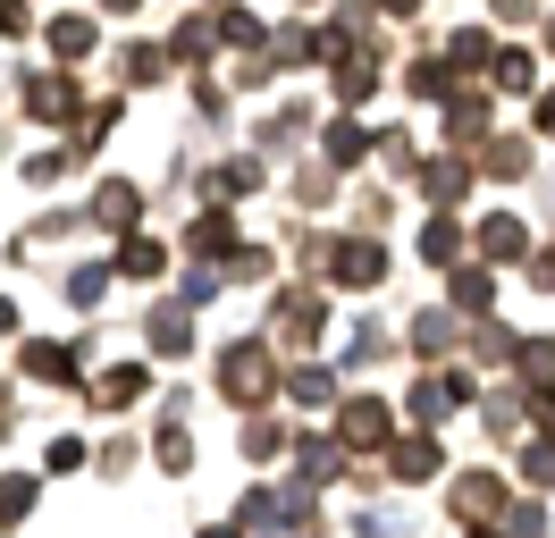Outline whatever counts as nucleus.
<instances>
[{
	"label": "nucleus",
	"instance_id": "obj_32",
	"mask_svg": "<svg viewBox=\"0 0 555 538\" xmlns=\"http://www.w3.org/2000/svg\"><path fill=\"white\" fill-rule=\"evenodd\" d=\"M514 370H521V379H530V387H555V336H521Z\"/></svg>",
	"mask_w": 555,
	"mask_h": 538
},
{
	"label": "nucleus",
	"instance_id": "obj_15",
	"mask_svg": "<svg viewBox=\"0 0 555 538\" xmlns=\"http://www.w3.org/2000/svg\"><path fill=\"white\" fill-rule=\"evenodd\" d=\"M42 42H51V67H85L93 51H102V26L68 9V17H51V26H42Z\"/></svg>",
	"mask_w": 555,
	"mask_h": 538
},
{
	"label": "nucleus",
	"instance_id": "obj_29",
	"mask_svg": "<svg viewBox=\"0 0 555 538\" xmlns=\"http://www.w3.org/2000/svg\"><path fill=\"white\" fill-rule=\"evenodd\" d=\"M514 354H521V329H505V320H480V329H472V362L496 370V362H514Z\"/></svg>",
	"mask_w": 555,
	"mask_h": 538
},
{
	"label": "nucleus",
	"instance_id": "obj_16",
	"mask_svg": "<svg viewBox=\"0 0 555 538\" xmlns=\"http://www.w3.org/2000/svg\"><path fill=\"white\" fill-rule=\"evenodd\" d=\"M143 345H152L160 362H185V354H194V311H185V303H160V311L143 320Z\"/></svg>",
	"mask_w": 555,
	"mask_h": 538
},
{
	"label": "nucleus",
	"instance_id": "obj_37",
	"mask_svg": "<svg viewBox=\"0 0 555 538\" xmlns=\"http://www.w3.org/2000/svg\"><path fill=\"white\" fill-rule=\"evenodd\" d=\"M530 134H539V143H555V85H539V93H530Z\"/></svg>",
	"mask_w": 555,
	"mask_h": 538
},
{
	"label": "nucleus",
	"instance_id": "obj_28",
	"mask_svg": "<svg viewBox=\"0 0 555 538\" xmlns=\"http://www.w3.org/2000/svg\"><path fill=\"white\" fill-rule=\"evenodd\" d=\"M404 412H413V430H438V421L454 412L447 379H413V396H404Z\"/></svg>",
	"mask_w": 555,
	"mask_h": 538
},
{
	"label": "nucleus",
	"instance_id": "obj_40",
	"mask_svg": "<svg viewBox=\"0 0 555 538\" xmlns=\"http://www.w3.org/2000/svg\"><path fill=\"white\" fill-rule=\"evenodd\" d=\"M0 34H9V42H17V34H35V9H26V0H0Z\"/></svg>",
	"mask_w": 555,
	"mask_h": 538
},
{
	"label": "nucleus",
	"instance_id": "obj_14",
	"mask_svg": "<svg viewBox=\"0 0 555 538\" xmlns=\"http://www.w3.org/2000/svg\"><path fill=\"white\" fill-rule=\"evenodd\" d=\"M143 387H152V370H143V362H109L102 379L85 387V404H93V412H135Z\"/></svg>",
	"mask_w": 555,
	"mask_h": 538
},
{
	"label": "nucleus",
	"instance_id": "obj_44",
	"mask_svg": "<svg viewBox=\"0 0 555 538\" xmlns=\"http://www.w3.org/2000/svg\"><path fill=\"white\" fill-rule=\"evenodd\" d=\"M102 9H109V17H135V9H143V0H102Z\"/></svg>",
	"mask_w": 555,
	"mask_h": 538
},
{
	"label": "nucleus",
	"instance_id": "obj_27",
	"mask_svg": "<svg viewBox=\"0 0 555 538\" xmlns=\"http://www.w3.org/2000/svg\"><path fill=\"white\" fill-rule=\"evenodd\" d=\"M454 85H463V76L447 67V51H429V60H413V67H404V93H413V101H447Z\"/></svg>",
	"mask_w": 555,
	"mask_h": 538
},
{
	"label": "nucleus",
	"instance_id": "obj_1",
	"mask_svg": "<svg viewBox=\"0 0 555 538\" xmlns=\"http://www.w3.org/2000/svg\"><path fill=\"white\" fill-rule=\"evenodd\" d=\"M278 345L261 329L253 336H228L219 354H210V387H219V404H236V412H270L278 404Z\"/></svg>",
	"mask_w": 555,
	"mask_h": 538
},
{
	"label": "nucleus",
	"instance_id": "obj_5",
	"mask_svg": "<svg viewBox=\"0 0 555 538\" xmlns=\"http://www.w3.org/2000/svg\"><path fill=\"white\" fill-rule=\"evenodd\" d=\"M413 185H421V202H429V210H463V202H472V185H480V168H472V152H421Z\"/></svg>",
	"mask_w": 555,
	"mask_h": 538
},
{
	"label": "nucleus",
	"instance_id": "obj_23",
	"mask_svg": "<svg viewBox=\"0 0 555 538\" xmlns=\"http://www.w3.org/2000/svg\"><path fill=\"white\" fill-rule=\"evenodd\" d=\"M118 76H127V85H143V93H152V85H169V76H177L169 42H127V51H118Z\"/></svg>",
	"mask_w": 555,
	"mask_h": 538
},
{
	"label": "nucleus",
	"instance_id": "obj_21",
	"mask_svg": "<svg viewBox=\"0 0 555 538\" xmlns=\"http://www.w3.org/2000/svg\"><path fill=\"white\" fill-rule=\"evenodd\" d=\"M413 253H421L429 269H454V261H463V228H454V210H429V219H421Z\"/></svg>",
	"mask_w": 555,
	"mask_h": 538
},
{
	"label": "nucleus",
	"instance_id": "obj_35",
	"mask_svg": "<svg viewBox=\"0 0 555 538\" xmlns=\"http://www.w3.org/2000/svg\"><path fill=\"white\" fill-rule=\"evenodd\" d=\"M521 479H530V488H555V437L521 446Z\"/></svg>",
	"mask_w": 555,
	"mask_h": 538
},
{
	"label": "nucleus",
	"instance_id": "obj_41",
	"mask_svg": "<svg viewBox=\"0 0 555 538\" xmlns=\"http://www.w3.org/2000/svg\"><path fill=\"white\" fill-rule=\"evenodd\" d=\"M9 336H26V320H17V303L0 295V345H9Z\"/></svg>",
	"mask_w": 555,
	"mask_h": 538
},
{
	"label": "nucleus",
	"instance_id": "obj_45",
	"mask_svg": "<svg viewBox=\"0 0 555 538\" xmlns=\"http://www.w3.org/2000/svg\"><path fill=\"white\" fill-rule=\"evenodd\" d=\"M472 538H505V530H496V522H472Z\"/></svg>",
	"mask_w": 555,
	"mask_h": 538
},
{
	"label": "nucleus",
	"instance_id": "obj_30",
	"mask_svg": "<svg viewBox=\"0 0 555 538\" xmlns=\"http://www.w3.org/2000/svg\"><path fill=\"white\" fill-rule=\"evenodd\" d=\"M270 454H286V421H278V412H253V421H244V463H270Z\"/></svg>",
	"mask_w": 555,
	"mask_h": 538
},
{
	"label": "nucleus",
	"instance_id": "obj_12",
	"mask_svg": "<svg viewBox=\"0 0 555 538\" xmlns=\"http://www.w3.org/2000/svg\"><path fill=\"white\" fill-rule=\"evenodd\" d=\"M371 152H379V127H362L353 110H337V118L320 127V161H328V168H362Z\"/></svg>",
	"mask_w": 555,
	"mask_h": 538
},
{
	"label": "nucleus",
	"instance_id": "obj_8",
	"mask_svg": "<svg viewBox=\"0 0 555 538\" xmlns=\"http://www.w3.org/2000/svg\"><path fill=\"white\" fill-rule=\"evenodd\" d=\"M387 479L396 488H429V479H447V446H438V430H413L387 446Z\"/></svg>",
	"mask_w": 555,
	"mask_h": 538
},
{
	"label": "nucleus",
	"instance_id": "obj_3",
	"mask_svg": "<svg viewBox=\"0 0 555 538\" xmlns=\"http://www.w3.org/2000/svg\"><path fill=\"white\" fill-rule=\"evenodd\" d=\"M337 446H346V454H379V446H396V404L371 396V387L337 396Z\"/></svg>",
	"mask_w": 555,
	"mask_h": 538
},
{
	"label": "nucleus",
	"instance_id": "obj_38",
	"mask_svg": "<svg viewBox=\"0 0 555 538\" xmlns=\"http://www.w3.org/2000/svg\"><path fill=\"white\" fill-rule=\"evenodd\" d=\"M539 9H547V0H488V17H496V26H530Z\"/></svg>",
	"mask_w": 555,
	"mask_h": 538
},
{
	"label": "nucleus",
	"instance_id": "obj_7",
	"mask_svg": "<svg viewBox=\"0 0 555 538\" xmlns=\"http://www.w3.org/2000/svg\"><path fill=\"white\" fill-rule=\"evenodd\" d=\"M76 110H85L76 67H35V76H26V118H35V127H76Z\"/></svg>",
	"mask_w": 555,
	"mask_h": 538
},
{
	"label": "nucleus",
	"instance_id": "obj_25",
	"mask_svg": "<svg viewBox=\"0 0 555 538\" xmlns=\"http://www.w3.org/2000/svg\"><path fill=\"white\" fill-rule=\"evenodd\" d=\"M488 93H539V60H530L521 42H505V51L488 60Z\"/></svg>",
	"mask_w": 555,
	"mask_h": 538
},
{
	"label": "nucleus",
	"instance_id": "obj_36",
	"mask_svg": "<svg viewBox=\"0 0 555 538\" xmlns=\"http://www.w3.org/2000/svg\"><path fill=\"white\" fill-rule=\"evenodd\" d=\"M85 463H93V454H85V437H51V471H60V479H76Z\"/></svg>",
	"mask_w": 555,
	"mask_h": 538
},
{
	"label": "nucleus",
	"instance_id": "obj_18",
	"mask_svg": "<svg viewBox=\"0 0 555 538\" xmlns=\"http://www.w3.org/2000/svg\"><path fill=\"white\" fill-rule=\"evenodd\" d=\"M85 210H93L102 228H118V235H127V228H135V219H143V185H135V177H102Z\"/></svg>",
	"mask_w": 555,
	"mask_h": 538
},
{
	"label": "nucleus",
	"instance_id": "obj_17",
	"mask_svg": "<svg viewBox=\"0 0 555 538\" xmlns=\"http://www.w3.org/2000/svg\"><path fill=\"white\" fill-rule=\"evenodd\" d=\"M454 329H463V311H447V303H429V311H413V329H404V345H413L421 362H447V354H454Z\"/></svg>",
	"mask_w": 555,
	"mask_h": 538
},
{
	"label": "nucleus",
	"instance_id": "obj_20",
	"mask_svg": "<svg viewBox=\"0 0 555 538\" xmlns=\"http://www.w3.org/2000/svg\"><path fill=\"white\" fill-rule=\"evenodd\" d=\"M530 161H539V152H530L521 134H488L480 152H472V168H480V177H496V185H514V177H530Z\"/></svg>",
	"mask_w": 555,
	"mask_h": 538
},
{
	"label": "nucleus",
	"instance_id": "obj_24",
	"mask_svg": "<svg viewBox=\"0 0 555 538\" xmlns=\"http://www.w3.org/2000/svg\"><path fill=\"white\" fill-rule=\"evenodd\" d=\"M278 396H286V404H337L346 387H337V370H320V362H295V370H278Z\"/></svg>",
	"mask_w": 555,
	"mask_h": 538
},
{
	"label": "nucleus",
	"instance_id": "obj_19",
	"mask_svg": "<svg viewBox=\"0 0 555 538\" xmlns=\"http://www.w3.org/2000/svg\"><path fill=\"white\" fill-rule=\"evenodd\" d=\"M488 303H496V269H488V261H454L447 269V311L472 320V311H488Z\"/></svg>",
	"mask_w": 555,
	"mask_h": 538
},
{
	"label": "nucleus",
	"instance_id": "obj_33",
	"mask_svg": "<svg viewBox=\"0 0 555 538\" xmlns=\"http://www.w3.org/2000/svg\"><path fill=\"white\" fill-rule=\"evenodd\" d=\"M60 286H68V303H76V311H93V303H102V286H109V261H76L68 278H60Z\"/></svg>",
	"mask_w": 555,
	"mask_h": 538
},
{
	"label": "nucleus",
	"instance_id": "obj_42",
	"mask_svg": "<svg viewBox=\"0 0 555 538\" xmlns=\"http://www.w3.org/2000/svg\"><path fill=\"white\" fill-rule=\"evenodd\" d=\"M194 538H244V522H203Z\"/></svg>",
	"mask_w": 555,
	"mask_h": 538
},
{
	"label": "nucleus",
	"instance_id": "obj_2",
	"mask_svg": "<svg viewBox=\"0 0 555 538\" xmlns=\"http://www.w3.org/2000/svg\"><path fill=\"white\" fill-rule=\"evenodd\" d=\"M387 269H396V253H387L371 228L328 235V244H320V278H328L337 295H379V286H387Z\"/></svg>",
	"mask_w": 555,
	"mask_h": 538
},
{
	"label": "nucleus",
	"instance_id": "obj_22",
	"mask_svg": "<svg viewBox=\"0 0 555 538\" xmlns=\"http://www.w3.org/2000/svg\"><path fill=\"white\" fill-rule=\"evenodd\" d=\"M210 51H219V17H210V9H194V17L169 34V60H177V67H210Z\"/></svg>",
	"mask_w": 555,
	"mask_h": 538
},
{
	"label": "nucleus",
	"instance_id": "obj_34",
	"mask_svg": "<svg viewBox=\"0 0 555 538\" xmlns=\"http://www.w3.org/2000/svg\"><path fill=\"white\" fill-rule=\"evenodd\" d=\"M152 454H160V471H169V479H185V471H194V437H185V430H177V421H169Z\"/></svg>",
	"mask_w": 555,
	"mask_h": 538
},
{
	"label": "nucleus",
	"instance_id": "obj_39",
	"mask_svg": "<svg viewBox=\"0 0 555 538\" xmlns=\"http://www.w3.org/2000/svg\"><path fill=\"white\" fill-rule=\"evenodd\" d=\"M530 286H539V295H555V244H530Z\"/></svg>",
	"mask_w": 555,
	"mask_h": 538
},
{
	"label": "nucleus",
	"instance_id": "obj_13",
	"mask_svg": "<svg viewBox=\"0 0 555 538\" xmlns=\"http://www.w3.org/2000/svg\"><path fill=\"white\" fill-rule=\"evenodd\" d=\"M185 253H194V261H228V253H236V202H203L194 228H185Z\"/></svg>",
	"mask_w": 555,
	"mask_h": 538
},
{
	"label": "nucleus",
	"instance_id": "obj_26",
	"mask_svg": "<svg viewBox=\"0 0 555 538\" xmlns=\"http://www.w3.org/2000/svg\"><path fill=\"white\" fill-rule=\"evenodd\" d=\"M488 60H496V34H488V26H454L447 34V67H454V76H480Z\"/></svg>",
	"mask_w": 555,
	"mask_h": 538
},
{
	"label": "nucleus",
	"instance_id": "obj_6",
	"mask_svg": "<svg viewBox=\"0 0 555 538\" xmlns=\"http://www.w3.org/2000/svg\"><path fill=\"white\" fill-rule=\"evenodd\" d=\"M488 134H496V93L463 76V85L447 93V152H480Z\"/></svg>",
	"mask_w": 555,
	"mask_h": 538
},
{
	"label": "nucleus",
	"instance_id": "obj_43",
	"mask_svg": "<svg viewBox=\"0 0 555 538\" xmlns=\"http://www.w3.org/2000/svg\"><path fill=\"white\" fill-rule=\"evenodd\" d=\"M387 17H421V9H429V0H379Z\"/></svg>",
	"mask_w": 555,
	"mask_h": 538
},
{
	"label": "nucleus",
	"instance_id": "obj_10",
	"mask_svg": "<svg viewBox=\"0 0 555 538\" xmlns=\"http://www.w3.org/2000/svg\"><path fill=\"white\" fill-rule=\"evenodd\" d=\"M472 261L505 269V261H530V228H521L514 210H488L480 228H472Z\"/></svg>",
	"mask_w": 555,
	"mask_h": 538
},
{
	"label": "nucleus",
	"instance_id": "obj_9",
	"mask_svg": "<svg viewBox=\"0 0 555 538\" xmlns=\"http://www.w3.org/2000/svg\"><path fill=\"white\" fill-rule=\"evenodd\" d=\"M447 504H454V522H463V530H472V522H505V479H496V471H463V479H454L447 488Z\"/></svg>",
	"mask_w": 555,
	"mask_h": 538
},
{
	"label": "nucleus",
	"instance_id": "obj_4",
	"mask_svg": "<svg viewBox=\"0 0 555 538\" xmlns=\"http://www.w3.org/2000/svg\"><path fill=\"white\" fill-rule=\"evenodd\" d=\"M320 329H328V295H312V286H278L270 295V345H295V354H304V345H320Z\"/></svg>",
	"mask_w": 555,
	"mask_h": 538
},
{
	"label": "nucleus",
	"instance_id": "obj_31",
	"mask_svg": "<svg viewBox=\"0 0 555 538\" xmlns=\"http://www.w3.org/2000/svg\"><path fill=\"white\" fill-rule=\"evenodd\" d=\"M26 513H35V471H9V479H0V538L17 530Z\"/></svg>",
	"mask_w": 555,
	"mask_h": 538
},
{
	"label": "nucleus",
	"instance_id": "obj_11",
	"mask_svg": "<svg viewBox=\"0 0 555 538\" xmlns=\"http://www.w3.org/2000/svg\"><path fill=\"white\" fill-rule=\"evenodd\" d=\"M109 278H127V286H160V278H169V244H160V235H143V228H127V235H118Z\"/></svg>",
	"mask_w": 555,
	"mask_h": 538
}]
</instances>
